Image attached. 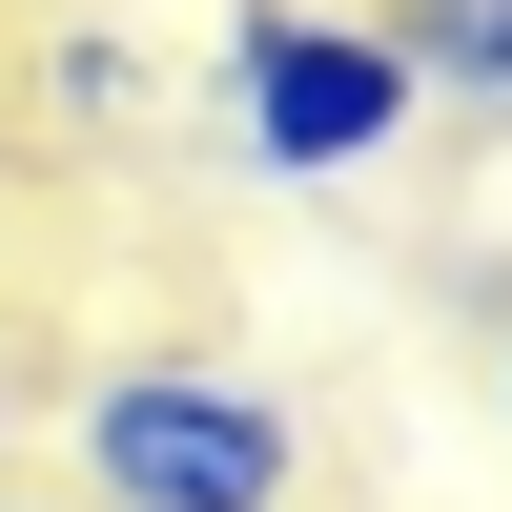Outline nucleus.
<instances>
[{"mask_svg": "<svg viewBox=\"0 0 512 512\" xmlns=\"http://www.w3.org/2000/svg\"><path fill=\"white\" fill-rule=\"evenodd\" d=\"M0 512H41V492H0Z\"/></svg>", "mask_w": 512, "mask_h": 512, "instance_id": "423d86ee", "label": "nucleus"}, {"mask_svg": "<svg viewBox=\"0 0 512 512\" xmlns=\"http://www.w3.org/2000/svg\"><path fill=\"white\" fill-rule=\"evenodd\" d=\"M410 103H512V0H390Z\"/></svg>", "mask_w": 512, "mask_h": 512, "instance_id": "7ed1b4c3", "label": "nucleus"}, {"mask_svg": "<svg viewBox=\"0 0 512 512\" xmlns=\"http://www.w3.org/2000/svg\"><path fill=\"white\" fill-rule=\"evenodd\" d=\"M82 512H308V410L267 369L123 349L82 369Z\"/></svg>", "mask_w": 512, "mask_h": 512, "instance_id": "f257e3e1", "label": "nucleus"}, {"mask_svg": "<svg viewBox=\"0 0 512 512\" xmlns=\"http://www.w3.org/2000/svg\"><path fill=\"white\" fill-rule=\"evenodd\" d=\"M205 144L246 185H349V164L410 144V41L349 21V0H226L205 41Z\"/></svg>", "mask_w": 512, "mask_h": 512, "instance_id": "f03ea898", "label": "nucleus"}, {"mask_svg": "<svg viewBox=\"0 0 512 512\" xmlns=\"http://www.w3.org/2000/svg\"><path fill=\"white\" fill-rule=\"evenodd\" d=\"M0 472H21V369H0Z\"/></svg>", "mask_w": 512, "mask_h": 512, "instance_id": "39448f33", "label": "nucleus"}, {"mask_svg": "<svg viewBox=\"0 0 512 512\" xmlns=\"http://www.w3.org/2000/svg\"><path fill=\"white\" fill-rule=\"evenodd\" d=\"M41 103H62L82 144H123V123L164 103V62H144V41H103V21H62V41H41Z\"/></svg>", "mask_w": 512, "mask_h": 512, "instance_id": "20e7f679", "label": "nucleus"}]
</instances>
